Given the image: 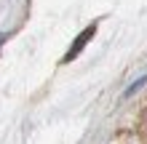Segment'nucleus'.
<instances>
[{
	"mask_svg": "<svg viewBox=\"0 0 147 144\" xmlns=\"http://www.w3.org/2000/svg\"><path fill=\"white\" fill-rule=\"evenodd\" d=\"M91 35H94V27H88V29H86V32H83V35H80V38H78V43L72 46V51H70V54H67V59H72V56L78 54V51H80V48L86 46V40H88Z\"/></svg>",
	"mask_w": 147,
	"mask_h": 144,
	"instance_id": "nucleus-1",
	"label": "nucleus"
}]
</instances>
